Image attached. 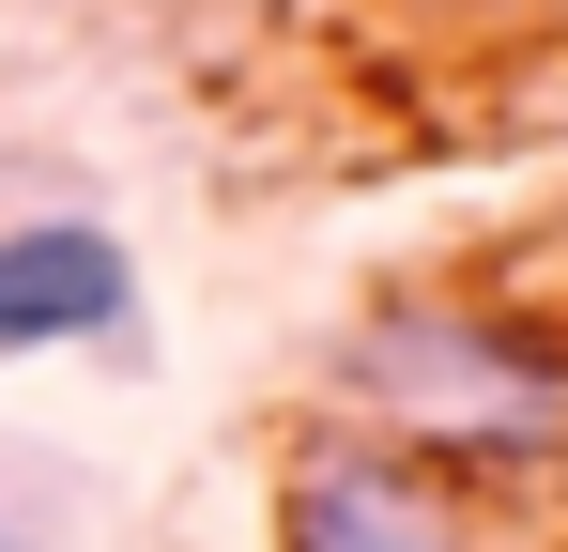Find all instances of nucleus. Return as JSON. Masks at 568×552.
Returning <instances> with one entry per match:
<instances>
[{"instance_id":"nucleus-2","label":"nucleus","mask_w":568,"mask_h":552,"mask_svg":"<svg viewBox=\"0 0 568 552\" xmlns=\"http://www.w3.org/2000/svg\"><path fill=\"white\" fill-rule=\"evenodd\" d=\"M277 552H476L462 491L369 430H307L277 460Z\"/></svg>"},{"instance_id":"nucleus-3","label":"nucleus","mask_w":568,"mask_h":552,"mask_svg":"<svg viewBox=\"0 0 568 552\" xmlns=\"http://www.w3.org/2000/svg\"><path fill=\"white\" fill-rule=\"evenodd\" d=\"M139 323V262L108 215H16L0 231V354H62V338H123Z\"/></svg>"},{"instance_id":"nucleus-4","label":"nucleus","mask_w":568,"mask_h":552,"mask_svg":"<svg viewBox=\"0 0 568 552\" xmlns=\"http://www.w3.org/2000/svg\"><path fill=\"white\" fill-rule=\"evenodd\" d=\"M0 552H31V538H16V522H0Z\"/></svg>"},{"instance_id":"nucleus-1","label":"nucleus","mask_w":568,"mask_h":552,"mask_svg":"<svg viewBox=\"0 0 568 552\" xmlns=\"http://www.w3.org/2000/svg\"><path fill=\"white\" fill-rule=\"evenodd\" d=\"M338 430L399 460H476V476H538L568 460V323L507 292H384L338 338Z\"/></svg>"}]
</instances>
